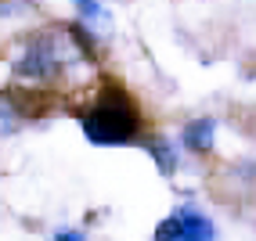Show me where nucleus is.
<instances>
[{
    "instance_id": "8",
    "label": "nucleus",
    "mask_w": 256,
    "mask_h": 241,
    "mask_svg": "<svg viewBox=\"0 0 256 241\" xmlns=\"http://www.w3.org/2000/svg\"><path fill=\"white\" fill-rule=\"evenodd\" d=\"M177 234H180V231H177V216L170 213L159 227H156V241H177Z\"/></svg>"
},
{
    "instance_id": "4",
    "label": "nucleus",
    "mask_w": 256,
    "mask_h": 241,
    "mask_svg": "<svg viewBox=\"0 0 256 241\" xmlns=\"http://www.w3.org/2000/svg\"><path fill=\"white\" fill-rule=\"evenodd\" d=\"M180 141H184L188 151H195V155L213 151V144H216V119H210V115L192 119V123L180 130Z\"/></svg>"
},
{
    "instance_id": "5",
    "label": "nucleus",
    "mask_w": 256,
    "mask_h": 241,
    "mask_svg": "<svg viewBox=\"0 0 256 241\" xmlns=\"http://www.w3.org/2000/svg\"><path fill=\"white\" fill-rule=\"evenodd\" d=\"M144 151L152 155V159H156V166H159V173H162V177H174V173H177L180 155H177L174 137H162V133H156V137H144Z\"/></svg>"
},
{
    "instance_id": "9",
    "label": "nucleus",
    "mask_w": 256,
    "mask_h": 241,
    "mask_svg": "<svg viewBox=\"0 0 256 241\" xmlns=\"http://www.w3.org/2000/svg\"><path fill=\"white\" fill-rule=\"evenodd\" d=\"M54 241H87V234H83V231H72V227H65V231H54Z\"/></svg>"
},
{
    "instance_id": "6",
    "label": "nucleus",
    "mask_w": 256,
    "mask_h": 241,
    "mask_svg": "<svg viewBox=\"0 0 256 241\" xmlns=\"http://www.w3.org/2000/svg\"><path fill=\"white\" fill-rule=\"evenodd\" d=\"M22 119H26V115H22V108H18V97H14V94H0V137L14 133Z\"/></svg>"
},
{
    "instance_id": "7",
    "label": "nucleus",
    "mask_w": 256,
    "mask_h": 241,
    "mask_svg": "<svg viewBox=\"0 0 256 241\" xmlns=\"http://www.w3.org/2000/svg\"><path fill=\"white\" fill-rule=\"evenodd\" d=\"M72 7L80 14V25H101V22H108V7L101 4V0H72Z\"/></svg>"
},
{
    "instance_id": "1",
    "label": "nucleus",
    "mask_w": 256,
    "mask_h": 241,
    "mask_svg": "<svg viewBox=\"0 0 256 241\" xmlns=\"http://www.w3.org/2000/svg\"><path fill=\"white\" fill-rule=\"evenodd\" d=\"M80 126L90 144H101V148L134 144L141 133V112L119 83H105L90 101V108L80 115Z\"/></svg>"
},
{
    "instance_id": "2",
    "label": "nucleus",
    "mask_w": 256,
    "mask_h": 241,
    "mask_svg": "<svg viewBox=\"0 0 256 241\" xmlns=\"http://www.w3.org/2000/svg\"><path fill=\"white\" fill-rule=\"evenodd\" d=\"M80 61H83V54L65 36V29H40V32L22 40L18 54L11 61V72L26 87H47L69 65H80Z\"/></svg>"
},
{
    "instance_id": "3",
    "label": "nucleus",
    "mask_w": 256,
    "mask_h": 241,
    "mask_svg": "<svg viewBox=\"0 0 256 241\" xmlns=\"http://www.w3.org/2000/svg\"><path fill=\"white\" fill-rule=\"evenodd\" d=\"M174 216H177V231H180L177 241H216V227L206 213L192 209V205H180Z\"/></svg>"
}]
</instances>
